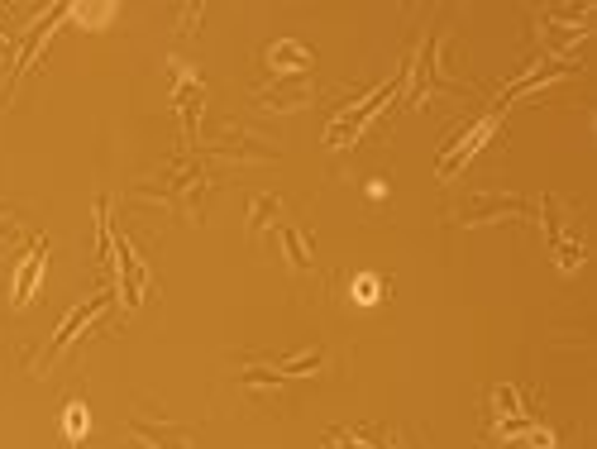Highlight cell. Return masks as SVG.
Returning <instances> with one entry per match:
<instances>
[{"label": "cell", "mask_w": 597, "mask_h": 449, "mask_svg": "<svg viewBox=\"0 0 597 449\" xmlns=\"http://www.w3.org/2000/svg\"><path fill=\"white\" fill-rule=\"evenodd\" d=\"M497 120H502V106H492L488 115L478 120V125H469V134H464V139H459L454 149H445V158H440V177H454V172L464 168L473 153H478V149H483V144L492 139V134H497Z\"/></svg>", "instance_id": "obj_4"}, {"label": "cell", "mask_w": 597, "mask_h": 449, "mask_svg": "<svg viewBox=\"0 0 597 449\" xmlns=\"http://www.w3.org/2000/svg\"><path fill=\"white\" fill-rule=\"evenodd\" d=\"M349 297H354V306H378L383 301V278L378 273H359L349 282Z\"/></svg>", "instance_id": "obj_13"}, {"label": "cell", "mask_w": 597, "mask_h": 449, "mask_svg": "<svg viewBox=\"0 0 597 449\" xmlns=\"http://www.w3.org/2000/svg\"><path fill=\"white\" fill-rule=\"evenodd\" d=\"M67 15H72V20H86V24H106L110 15H115V5H72Z\"/></svg>", "instance_id": "obj_16"}, {"label": "cell", "mask_w": 597, "mask_h": 449, "mask_svg": "<svg viewBox=\"0 0 597 449\" xmlns=\"http://www.w3.org/2000/svg\"><path fill=\"white\" fill-rule=\"evenodd\" d=\"M325 449H373V440L359 430H335V435H325Z\"/></svg>", "instance_id": "obj_15"}, {"label": "cell", "mask_w": 597, "mask_h": 449, "mask_svg": "<svg viewBox=\"0 0 597 449\" xmlns=\"http://www.w3.org/2000/svg\"><path fill=\"white\" fill-rule=\"evenodd\" d=\"M540 211H545V235H550V258H555V268L569 278L583 268V258H588V244H583V225L574 220V206L569 201H559V196H545L540 201Z\"/></svg>", "instance_id": "obj_1"}, {"label": "cell", "mask_w": 597, "mask_h": 449, "mask_svg": "<svg viewBox=\"0 0 597 449\" xmlns=\"http://www.w3.org/2000/svg\"><path fill=\"white\" fill-rule=\"evenodd\" d=\"M86 426H91V416H86V402H82V397H72V402H67V411H63V430H67V445H82Z\"/></svg>", "instance_id": "obj_14"}, {"label": "cell", "mask_w": 597, "mask_h": 449, "mask_svg": "<svg viewBox=\"0 0 597 449\" xmlns=\"http://www.w3.org/2000/svg\"><path fill=\"white\" fill-rule=\"evenodd\" d=\"M110 244H115V254H120V292H125L129 306H139V301H144V263H139L129 239H110Z\"/></svg>", "instance_id": "obj_8"}, {"label": "cell", "mask_w": 597, "mask_h": 449, "mask_svg": "<svg viewBox=\"0 0 597 449\" xmlns=\"http://www.w3.org/2000/svg\"><path fill=\"white\" fill-rule=\"evenodd\" d=\"M43 268H48V244H43V239H34V244H29V254H24V263L15 268V287H10L15 306H29V301L39 297Z\"/></svg>", "instance_id": "obj_7"}, {"label": "cell", "mask_w": 597, "mask_h": 449, "mask_svg": "<svg viewBox=\"0 0 597 449\" xmlns=\"http://www.w3.org/2000/svg\"><path fill=\"white\" fill-rule=\"evenodd\" d=\"M392 96H397V82L378 86V91H373V96H368V101H363L359 110H344L340 120L330 125V134H325V144H330V149H349V144H354V139L363 134V125H368V120H373V115L383 110V101H392Z\"/></svg>", "instance_id": "obj_3"}, {"label": "cell", "mask_w": 597, "mask_h": 449, "mask_svg": "<svg viewBox=\"0 0 597 449\" xmlns=\"http://www.w3.org/2000/svg\"><path fill=\"white\" fill-rule=\"evenodd\" d=\"M268 225H278L282 230V201L278 196H254V201H249V230L263 235Z\"/></svg>", "instance_id": "obj_12"}, {"label": "cell", "mask_w": 597, "mask_h": 449, "mask_svg": "<svg viewBox=\"0 0 597 449\" xmlns=\"http://www.w3.org/2000/svg\"><path fill=\"white\" fill-rule=\"evenodd\" d=\"M368 196H373V201H383V196H387V182H383V177H373V182H368Z\"/></svg>", "instance_id": "obj_17"}, {"label": "cell", "mask_w": 597, "mask_h": 449, "mask_svg": "<svg viewBox=\"0 0 597 449\" xmlns=\"http://www.w3.org/2000/svg\"><path fill=\"white\" fill-rule=\"evenodd\" d=\"M278 239H282V254H287V268H292L297 278H306V273H316V254H311V239L301 235V230H292V225H282Z\"/></svg>", "instance_id": "obj_9"}, {"label": "cell", "mask_w": 597, "mask_h": 449, "mask_svg": "<svg viewBox=\"0 0 597 449\" xmlns=\"http://www.w3.org/2000/svg\"><path fill=\"white\" fill-rule=\"evenodd\" d=\"M172 86H177V115L187 144H201V106H206V86L187 63H172Z\"/></svg>", "instance_id": "obj_2"}, {"label": "cell", "mask_w": 597, "mask_h": 449, "mask_svg": "<svg viewBox=\"0 0 597 449\" xmlns=\"http://www.w3.org/2000/svg\"><path fill=\"white\" fill-rule=\"evenodd\" d=\"M263 63H268V72L273 77H311V67H316V58H311V48L297 39H278L268 43V53H263Z\"/></svg>", "instance_id": "obj_5"}, {"label": "cell", "mask_w": 597, "mask_h": 449, "mask_svg": "<svg viewBox=\"0 0 597 449\" xmlns=\"http://www.w3.org/2000/svg\"><path fill=\"white\" fill-rule=\"evenodd\" d=\"M258 101H263V106H273V110H297V106H306V101H311V77H301L297 86H263V91H258Z\"/></svg>", "instance_id": "obj_11"}, {"label": "cell", "mask_w": 597, "mask_h": 449, "mask_svg": "<svg viewBox=\"0 0 597 449\" xmlns=\"http://www.w3.org/2000/svg\"><path fill=\"white\" fill-rule=\"evenodd\" d=\"M492 215H507V220H512V215H526V206L512 201V196H478L469 211H459V220H464V225H478V220H492Z\"/></svg>", "instance_id": "obj_10"}, {"label": "cell", "mask_w": 597, "mask_h": 449, "mask_svg": "<svg viewBox=\"0 0 597 449\" xmlns=\"http://www.w3.org/2000/svg\"><path fill=\"white\" fill-rule=\"evenodd\" d=\"M101 311H106V297H86L82 306H77V311L67 316V325H63V330L53 335V344H48V354H43V359H39V364H34V368H39V373H43V368H48V364H53V359H58V354H63L67 344H72V340H77V335H82L86 325H91V321H96V316H101Z\"/></svg>", "instance_id": "obj_6"}]
</instances>
